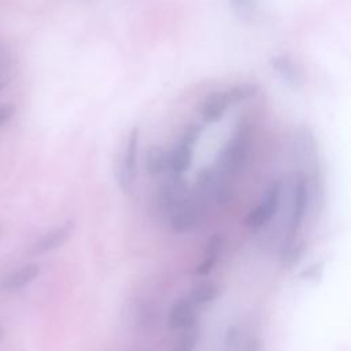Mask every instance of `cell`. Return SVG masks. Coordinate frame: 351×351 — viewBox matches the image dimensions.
Here are the masks:
<instances>
[{
	"label": "cell",
	"mask_w": 351,
	"mask_h": 351,
	"mask_svg": "<svg viewBox=\"0 0 351 351\" xmlns=\"http://www.w3.org/2000/svg\"><path fill=\"white\" fill-rule=\"evenodd\" d=\"M251 147V123L243 118L239 121L233 137L217 154L214 169L225 176L237 174L247 163Z\"/></svg>",
	"instance_id": "6da1fadb"
},
{
	"label": "cell",
	"mask_w": 351,
	"mask_h": 351,
	"mask_svg": "<svg viewBox=\"0 0 351 351\" xmlns=\"http://www.w3.org/2000/svg\"><path fill=\"white\" fill-rule=\"evenodd\" d=\"M138 140L140 129L137 126H133L128 134L123 156L115 166V181L119 191H122L125 195H129L132 192L136 180Z\"/></svg>",
	"instance_id": "7a4b0ae2"
},
{
	"label": "cell",
	"mask_w": 351,
	"mask_h": 351,
	"mask_svg": "<svg viewBox=\"0 0 351 351\" xmlns=\"http://www.w3.org/2000/svg\"><path fill=\"white\" fill-rule=\"evenodd\" d=\"M282 193V182L274 180L266 188L262 199L256 207H254L244 218V225L251 230H258L266 225L278 211Z\"/></svg>",
	"instance_id": "3957f363"
},
{
	"label": "cell",
	"mask_w": 351,
	"mask_h": 351,
	"mask_svg": "<svg viewBox=\"0 0 351 351\" xmlns=\"http://www.w3.org/2000/svg\"><path fill=\"white\" fill-rule=\"evenodd\" d=\"M189 192L191 189L184 174L169 171V176L160 182L158 189V210L169 217L170 213L189 196Z\"/></svg>",
	"instance_id": "277c9868"
},
{
	"label": "cell",
	"mask_w": 351,
	"mask_h": 351,
	"mask_svg": "<svg viewBox=\"0 0 351 351\" xmlns=\"http://www.w3.org/2000/svg\"><path fill=\"white\" fill-rule=\"evenodd\" d=\"M204 211L206 210L191 196L189 192V196L169 215V223L171 230L178 234L193 232L196 228H199Z\"/></svg>",
	"instance_id": "5b68a950"
},
{
	"label": "cell",
	"mask_w": 351,
	"mask_h": 351,
	"mask_svg": "<svg viewBox=\"0 0 351 351\" xmlns=\"http://www.w3.org/2000/svg\"><path fill=\"white\" fill-rule=\"evenodd\" d=\"M308 204V178L302 170L295 174L292 185V203H291V217H289V232L287 239H295L296 232L303 223Z\"/></svg>",
	"instance_id": "8992f818"
},
{
	"label": "cell",
	"mask_w": 351,
	"mask_h": 351,
	"mask_svg": "<svg viewBox=\"0 0 351 351\" xmlns=\"http://www.w3.org/2000/svg\"><path fill=\"white\" fill-rule=\"evenodd\" d=\"M293 154L299 163L308 166L313 170L314 176H317V170H318L317 141L313 132L304 125L295 130Z\"/></svg>",
	"instance_id": "52a82bcc"
},
{
	"label": "cell",
	"mask_w": 351,
	"mask_h": 351,
	"mask_svg": "<svg viewBox=\"0 0 351 351\" xmlns=\"http://www.w3.org/2000/svg\"><path fill=\"white\" fill-rule=\"evenodd\" d=\"M74 229H75V223L71 219L64 221L63 223L58 225L56 228L51 229L48 233L41 236L32 247V252L33 254H44V252H49L52 250L62 247L69 240V237L73 234Z\"/></svg>",
	"instance_id": "ba28073f"
},
{
	"label": "cell",
	"mask_w": 351,
	"mask_h": 351,
	"mask_svg": "<svg viewBox=\"0 0 351 351\" xmlns=\"http://www.w3.org/2000/svg\"><path fill=\"white\" fill-rule=\"evenodd\" d=\"M271 69L291 89H300L304 85V75L300 67L288 55H276L270 59Z\"/></svg>",
	"instance_id": "9c48e42d"
},
{
	"label": "cell",
	"mask_w": 351,
	"mask_h": 351,
	"mask_svg": "<svg viewBox=\"0 0 351 351\" xmlns=\"http://www.w3.org/2000/svg\"><path fill=\"white\" fill-rule=\"evenodd\" d=\"M197 322L196 304L189 298H181L174 302L167 314V326L171 330H180Z\"/></svg>",
	"instance_id": "30bf717a"
},
{
	"label": "cell",
	"mask_w": 351,
	"mask_h": 351,
	"mask_svg": "<svg viewBox=\"0 0 351 351\" xmlns=\"http://www.w3.org/2000/svg\"><path fill=\"white\" fill-rule=\"evenodd\" d=\"M41 273V266L38 263H27L10 274H7L1 282L0 288L4 292H16L19 289H23L29 284H32Z\"/></svg>",
	"instance_id": "8fae6325"
},
{
	"label": "cell",
	"mask_w": 351,
	"mask_h": 351,
	"mask_svg": "<svg viewBox=\"0 0 351 351\" xmlns=\"http://www.w3.org/2000/svg\"><path fill=\"white\" fill-rule=\"evenodd\" d=\"M223 250V237L219 233H214L208 237L207 244L204 247V254H203V259L200 261V263L195 267L193 274L196 276H207L211 273V270L214 269V266L218 262V258L221 256Z\"/></svg>",
	"instance_id": "7c38bea8"
},
{
	"label": "cell",
	"mask_w": 351,
	"mask_h": 351,
	"mask_svg": "<svg viewBox=\"0 0 351 351\" xmlns=\"http://www.w3.org/2000/svg\"><path fill=\"white\" fill-rule=\"evenodd\" d=\"M230 106L226 92H211L202 106V121L204 123H217L223 114L226 112L228 107Z\"/></svg>",
	"instance_id": "4fadbf2b"
},
{
	"label": "cell",
	"mask_w": 351,
	"mask_h": 351,
	"mask_svg": "<svg viewBox=\"0 0 351 351\" xmlns=\"http://www.w3.org/2000/svg\"><path fill=\"white\" fill-rule=\"evenodd\" d=\"M195 145L178 140L177 145L169 152V171L184 174L191 169Z\"/></svg>",
	"instance_id": "5bb4252c"
},
{
	"label": "cell",
	"mask_w": 351,
	"mask_h": 351,
	"mask_svg": "<svg viewBox=\"0 0 351 351\" xmlns=\"http://www.w3.org/2000/svg\"><path fill=\"white\" fill-rule=\"evenodd\" d=\"M145 169L149 176H160L169 171V152L160 145H151L145 155Z\"/></svg>",
	"instance_id": "9a60e30c"
},
{
	"label": "cell",
	"mask_w": 351,
	"mask_h": 351,
	"mask_svg": "<svg viewBox=\"0 0 351 351\" xmlns=\"http://www.w3.org/2000/svg\"><path fill=\"white\" fill-rule=\"evenodd\" d=\"M222 295V288L214 281H203L195 285L189 293V299L196 306H203L213 303Z\"/></svg>",
	"instance_id": "2e32d148"
},
{
	"label": "cell",
	"mask_w": 351,
	"mask_h": 351,
	"mask_svg": "<svg viewBox=\"0 0 351 351\" xmlns=\"http://www.w3.org/2000/svg\"><path fill=\"white\" fill-rule=\"evenodd\" d=\"M306 252L307 244L303 240L296 241V239H287L280 252V261L285 267H293L303 259Z\"/></svg>",
	"instance_id": "e0dca14e"
},
{
	"label": "cell",
	"mask_w": 351,
	"mask_h": 351,
	"mask_svg": "<svg viewBox=\"0 0 351 351\" xmlns=\"http://www.w3.org/2000/svg\"><path fill=\"white\" fill-rule=\"evenodd\" d=\"M200 330H199V324H191L182 329H180V335L177 337V341L174 343V350L177 351H191L196 347L199 341Z\"/></svg>",
	"instance_id": "ac0fdd59"
},
{
	"label": "cell",
	"mask_w": 351,
	"mask_h": 351,
	"mask_svg": "<svg viewBox=\"0 0 351 351\" xmlns=\"http://www.w3.org/2000/svg\"><path fill=\"white\" fill-rule=\"evenodd\" d=\"M258 92H259V85L258 84L244 82V84L234 85L233 88L226 90V96H228L230 104H236V103L245 101V100H250V99L255 97L258 95Z\"/></svg>",
	"instance_id": "d6986e66"
},
{
	"label": "cell",
	"mask_w": 351,
	"mask_h": 351,
	"mask_svg": "<svg viewBox=\"0 0 351 351\" xmlns=\"http://www.w3.org/2000/svg\"><path fill=\"white\" fill-rule=\"evenodd\" d=\"M233 12L243 21H250L254 18L259 0H228Z\"/></svg>",
	"instance_id": "ffe728a7"
},
{
	"label": "cell",
	"mask_w": 351,
	"mask_h": 351,
	"mask_svg": "<svg viewBox=\"0 0 351 351\" xmlns=\"http://www.w3.org/2000/svg\"><path fill=\"white\" fill-rule=\"evenodd\" d=\"M12 75V59L11 55L0 48V92L10 84Z\"/></svg>",
	"instance_id": "44dd1931"
},
{
	"label": "cell",
	"mask_w": 351,
	"mask_h": 351,
	"mask_svg": "<svg viewBox=\"0 0 351 351\" xmlns=\"http://www.w3.org/2000/svg\"><path fill=\"white\" fill-rule=\"evenodd\" d=\"M324 270H325L324 262H314V263L306 266L299 273V278L303 281H308V282H318L324 276Z\"/></svg>",
	"instance_id": "7402d4cb"
},
{
	"label": "cell",
	"mask_w": 351,
	"mask_h": 351,
	"mask_svg": "<svg viewBox=\"0 0 351 351\" xmlns=\"http://www.w3.org/2000/svg\"><path fill=\"white\" fill-rule=\"evenodd\" d=\"M240 339H241V330H240V325L239 324H232L226 328L225 335H223V344L226 348L229 350H234L239 348L240 344Z\"/></svg>",
	"instance_id": "603a6c76"
},
{
	"label": "cell",
	"mask_w": 351,
	"mask_h": 351,
	"mask_svg": "<svg viewBox=\"0 0 351 351\" xmlns=\"http://www.w3.org/2000/svg\"><path fill=\"white\" fill-rule=\"evenodd\" d=\"M15 114V106L11 103L0 104V128H3L5 123H8Z\"/></svg>",
	"instance_id": "cb8c5ba5"
},
{
	"label": "cell",
	"mask_w": 351,
	"mask_h": 351,
	"mask_svg": "<svg viewBox=\"0 0 351 351\" xmlns=\"http://www.w3.org/2000/svg\"><path fill=\"white\" fill-rule=\"evenodd\" d=\"M247 351H261L262 350V343L258 337H251L247 340V344L244 346Z\"/></svg>",
	"instance_id": "d4e9b609"
},
{
	"label": "cell",
	"mask_w": 351,
	"mask_h": 351,
	"mask_svg": "<svg viewBox=\"0 0 351 351\" xmlns=\"http://www.w3.org/2000/svg\"><path fill=\"white\" fill-rule=\"evenodd\" d=\"M4 337H5V329L0 325V341H3Z\"/></svg>",
	"instance_id": "484cf974"
},
{
	"label": "cell",
	"mask_w": 351,
	"mask_h": 351,
	"mask_svg": "<svg viewBox=\"0 0 351 351\" xmlns=\"http://www.w3.org/2000/svg\"><path fill=\"white\" fill-rule=\"evenodd\" d=\"M3 233H4V228H3V225L0 223V239H1V236H3Z\"/></svg>",
	"instance_id": "4316f807"
},
{
	"label": "cell",
	"mask_w": 351,
	"mask_h": 351,
	"mask_svg": "<svg viewBox=\"0 0 351 351\" xmlns=\"http://www.w3.org/2000/svg\"><path fill=\"white\" fill-rule=\"evenodd\" d=\"M85 1H89V0H85Z\"/></svg>",
	"instance_id": "83f0119b"
}]
</instances>
